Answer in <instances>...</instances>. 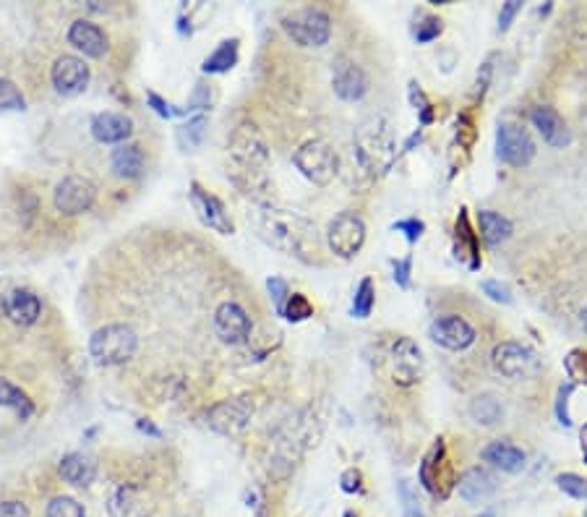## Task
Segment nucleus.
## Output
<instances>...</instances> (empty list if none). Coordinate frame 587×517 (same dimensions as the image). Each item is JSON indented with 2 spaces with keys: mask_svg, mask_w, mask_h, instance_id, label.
Here are the masks:
<instances>
[{
  "mask_svg": "<svg viewBox=\"0 0 587 517\" xmlns=\"http://www.w3.org/2000/svg\"><path fill=\"white\" fill-rule=\"evenodd\" d=\"M45 517H84V507L74 497H55L47 504Z\"/></svg>",
  "mask_w": 587,
  "mask_h": 517,
  "instance_id": "obj_36",
  "label": "nucleus"
},
{
  "mask_svg": "<svg viewBox=\"0 0 587 517\" xmlns=\"http://www.w3.org/2000/svg\"><path fill=\"white\" fill-rule=\"evenodd\" d=\"M522 8V0H507L504 6H501V14H499V32H507L509 27H512L514 16L520 14Z\"/></svg>",
  "mask_w": 587,
  "mask_h": 517,
  "instance_id": "obj_47",
  "label": "nucleus"
},
{
  "mask_svg": "<svg viewBox=\"0 0 587 517\" xmlns=\"http://www.w3.org/2000/svg\"><path fill=\"white\" fill-rule=\"evenodd\" d=\"M376 303V290H374V280L371 277H363L358 290H355L353 296V316L355 319H368L371 311H374Z\"/></svg>",
  "mask_w": 587,
  "mask_h": 517,
  "instance_id": "obj_33",
  "label": "nucleus"
},
{
  "mask_svg": "<svg viewBox=\"0 0 587 517\" xmlns=\"http://www.w3.org/2000/svg\"><path fill=\"white\" fill-rule=\"evenodd\" d=\"M282 316H285L287 322H306V319L314 316V303L308 301L303 293H293V296L287 298Z\"/></svg>",
  "mask_w": 587,
  "mask_h": 517,
  "instance_id": "obj_35",
  "label": "nucleus"
},
{
  "mask_svg": "<svg viewBox=\"0 0 587 517\" xmlns=\"http://www.w3.org/2000/svg\"><path fill=\"white\" fill-rule=\"evenodd\" d=\"M496 155L501 162H507L512 168H525L530 165L535 155V144L525 128L514 123H499L496 131Z\"/></svg>",
  "mask_w": 587,
  "mask_h": 517,
  "instance_id": "obj_11",
  "label": "nucleus"
},
{
  "mask_svg": "<svg viewBox=\"0 0 587 517\" xmlns=\"http://www.w3.org/2000/svg\"><path fill=\"white\" fill-rule=\"evenodd\" d=\"M332 87L340 100L355 102L368 92V76L358 63L337 58L332 68Z\"/></svg>",
  "mask_w": 587,
  "mask_h": 517,
  "instance_id": "obj_15",
  "label": "nucleus"
},
{
  "mask_svg": "<svg viewBox=\"0 0 587 517\" xmlns=\"http://www.w3.org/2000/svg\"><path fill=\"white\" fill-rule=\"evenodd\" d=\"M327 243L332 254H337L340 259H353L366 243V222L355 212H340L329 222Z\"/></svg>",
  "mask_w": 587,
  "mask_h": 517,
  "instance_id": "obj_8",
  "label": "nucleus"
},
{
  "mask_svg": "<svg viewBox=\"0 0 587 517\" xmlns=\"http://www.w3.org/2000/svg\"><path fill=\"white\" fill-rule=\"evenodd\" d=\"M394 230H400V233H405L407 243H415L418 238L423 235V230H426V225H423L418 217H410V220H400V222H394L392 225Z\"/></svg>",
  "mask_w": 587,
  "mask_h": 517,
  "instance_id": "obj_43",
  "label": "nucleus"
},
{
  "mask_svg": "<svg viewBox=\"0 0 587 517\" xmlns=\"http://www.w3.org/2000/svg\"><path fill=\"white\" fill-rule=\"evenodd\" d=\"M94 476H97V465H94L92 457L81 455V452H71V455L61 460V478L66 484L84 489V486L92 484Z\"/></svg>",
  "mask_w": 587,
  "mask_h": 517,
  "instance_id": "obj_25",
  "label": "nucleus"
},
{
  "mask_svg": "<svg viewBox=\"0 0 587 517\" xmlns=\"http://www.w3.org/2000/svg\"><path fill=\"white\" fill-rule=\"evenodd\" d=\"M191 204H194L196 215H199V220L204 222L207 228L217 230V233L222 235L233 233V220L227 217L225 204H222L217 196L209 194V191H204L199 183H191Z\"/></svg>",
  "mask_w": 587,
  "mask_h": 517,
  "instance_id": "obj_18",
  "label": "nucleus"
},
{
  "mask_svg": "<svg viewBox=\"0 0 587 517\" xmlns=\"http://www.w3.org/2000/svg\"><path fill=\"white\" fill-rule=\"evenodd\" d=\"M204 128H207V118L204 115H199V118H194V121H188L186 126L178 131V136H181L183 147H196L201 141V136H204Z\"/></svg>",
  "mask_w": 587,
  "mask_h": 517,
  "instance_id": "obj_40",
  "label": "nucleus"
},
{
  "mask_svg": "<svg viewBox=\"0 0 587 517\" xmlns=\"http://www.w3.org/2000/svg\"><path fill=\"white\" fill-rule=\"evenodd\" d=\"M556 484H559V489L564 491V494H569V497L587 502V481L585 478L574 476V473H561V476L556 478Z\"/></svg>",
  "mask_w": 587,
  "mask_h": 517,
  "instance_id": "obj_37",
  "label": "nucleus"
},
{
  "mask_svg": "<svg viewBox=\"0 0 587 517\" xmlns=\"http://www.w3.org/2000/svg\"><path fill=\"white\" fill-rule=\"evenodd\" d=\"M251 416H254V403L248 397H233L209 410L207 426L220 434H241Z\"/></svg>",
  "mask_w": 587,
  "mask_h": 517,
  "instance_id": "obj_13",
  "label": "nucleus"
},
{
  "mask_svg": "<svg viewBox=\"0 0 587 517\" xmlns=\"http://www.w3.org/2000/svg\"><path fill=\"white\" fill-rule=\"evenodd\" d=\"M24 108H27V100L16 89L14 81L0 79V113H19Z\"/></svg>",
  "mask_w": 587,
  "mask_h": 517,
  "instance_id": "obj_34",
  "label": "nucleus"
},
{
  "mask_svg": "<svg viewBox=\"0 0 587 517\" xmlns=\"http://www.w3.org/2000/svg\"><path fill=\"white\" fill-rule=\"evenodd\" d=\"M254 228L264 243L301 262H319V230L308 217L293 209L261 207L254 212Z\"/></svg>",
  "mask_w": 587,
  "mask_h": 517,
  "instance_id": "obj_1",
  "label": "nucleus"
},
{
  "mask_svg": "<svg viewBox=\"0 0 587 517\" xmlns=\"http://www.w3.org/2000/svg\"><path fill=\"white\" fill-rule=\"evenodd\" d=\"M345 517H358V515H355V512H345Z\"/></svg>",
  "mask_w": 587,
  "mask_h": 517,
  "instance_id": "obj_54",
  "label": "nucleus"
},
{
  "mask_svg": "<svg viewBox=\"0 0 587 517\" xmlns=\"http://www.w3.org/2000/svg\"><path fill=\"white\" fill-rule=\"evenodd\" d=\"M457 241H460V246H457V256H470L467 267L470 269L481 267L478 241H475V233H473V228H470V220H467L465 209H462L460 217H457Z\"/></svg>",
  "mask_w": 587,
  "mask_h": 517,
  "instance_id": "obj_30",
  "label": "nucleus"
},
{
  "mask_svg": "<svg viewBox=\"0 0 587 517\" xmlns=\"http://www.w3.org/2000/svg\"><path fill=\"white\" fill-rule=\"evenodd\" d=\"M42 303L40 298L29 293V290H14L6 298V314L14 319L16 324H34L40 319Z\"/></svg>",
  "mask_w": 587,
  "mask_h": 517,
  "instance_id": "obj_26",
  "label": "nucleus"
},
{
  "mask_svg": "<svg viewBox=\"0 0 587 517\" xmlns=\"http://www.w3.org/2000/svg\"><path fill=\"white\" fill-rule=\"evenodd\" d=\"M238 63V40H225L207 61H204V71L207 74H225Z\"/></svg>",
  "mask_w": 587,
  "mask_h": 517,
  "instance_id": "obj_31",
  "label": "nucleus"
},
{
  "mask_svg": "<svg viewBox=\"0 0 587 517\" xmlns=\"http://www.w3.org/2000/svg\"><path fill=\"white\" fill-rule=\"evenodd\" d=\"M340 484H342V491H345V494H363L361 470H358V468L345 470V473H342V478H340Z\"/></svg>",
  "mask_w": 587,
  "mask_h": 517,
  "instance_id": "obj_46",
  "label": "nucleus"
},
{
  "mask_svg": "<svg viewBox=\"0 0 587 517\" xmlns=\"http://www.w3.org/2000/svg\"><path fill=\"white\" fill-rule=\"evenodd\" d=\"M470 418L478 426H496L504 418V405L496 395H478L470 403Z\"/></svg>",
  "mask_w": 587,
  "mask_h": 517,
  "instance_id": "obj_29",
  "label": "nucleus"
},
{
  "mask_svg": "<svg viewBox=\"0 0 587 517\" xmlns=\"http://www.w3.org/2000/svg\"><path fill=\"white\" fill-rule=\"evenodd\" d=\"M0 517H32V512L21 502H0Z\"/></svg>",
  "mask_w": 587,
  "mask_h": 517,
  "instance_id": "obj_48",
  "label": "nucleus"
},
{
  "mask_svg": "<svg viewBox=\"0 0 587 517\" xmlns=\"http://www.w3.org/2000/svg\"><path fill=\"white\" fill-rule=\"evenodd\" d=\"M457 491L467 504L486 502L496 491V478L483 468H470L462 478H457Z\"/></svg>",
  "mask_w": 587,
  "mask_h": 517,
  "instance_id": "obj_23",
  "label": "nucleus"
},
{
  "mask_svg": "<svg viewBox=\"0 0 587 517\" xmlns=\"http://www.w3.org/2000/svg\"><path fill=\"white\" fill-rule=\"evenodd\" d=\"M149 102H152L154 110H157V113H160L162 118H173V115L181 113V110H173V108H170V105H167L165 100H160V97H157V94H149Z\"/></svg>",
  "mask_w": 587,
  "mask_h": 517,
  "instance_id": "obj_50",
  "label": "nucleus"
},
{
  "mask_svg": "<svg viewBox=\"0 0 587 517\" xmlns=\"http://www.w3.org/2000/svg\"><path fill=\"white\" fill-rule=\"evenodd\" d=\"M152 510V497L141 486H118L113 497L107 499V515L110 517H149Z\"/></svg>",
  "mask_w": 587,
  "mask_h": 517,
  "instance_id": "obj_14",
  "label": "nucleus"
},
{
  "mask_svg": "<svg viewBox=\"0 0 587 517\" xmlns=\"http://www.w3.org/2000/svg\"><path fill=\"white\" fill-rule=\"evenodd\" d=\"M567 369L574 382L587 384V350H572L567 358Z\"/></svg>",
  "mask_w": 587,
  "mask_h": 517,
  "instance_id": "obj_42",
  "label": "nucleus"
},
{
  "mask_svg": "<svg viewBox=\"0 0 587 517\" xmlns=\"http://www.w3.org/2000/svg\"><path fill=\"white\" fill-rule=\"evenodd\" d=\"M0 405L16 410L21 418H29L34 410L32 403H29V397L11 382H0Z\"/></svg>",
  "mask_w": 587,
  "mask_h": 517,
  "instance_id": "obj_32",
  "label": "nucleus"
},
{
  "mask_svg": "<svg viewBox=\"0 0 587 517\" xmlns=\"http://www.w3.org/2000/svg\"><path fill=\"white\" fill-rule=\"evenodd\" d=\"M68 42L89 58H102L107 53V34L92 21H74L68 29Z\"/></svg>",
  "mask_w": 587,
  "mask_h": 517,
  "instance_id": "obj_21",
  "label": "nucleus"
},
{
  "mask_svg": "<svg viewBox=\"0 0 587 517\" xmlns=\"http://www.w3.org/2000/svg\"><path fill=\"white\" fill-rule=\"evenodd\" d=\"M478 222H481V235L486 238L488 246H499L512 235V222L504 215H499V212L483 209L481 215H478Z\"/></svg>",
  "mask_w": 587,
  "mask_h": 517,
  "instance_id": "obj_28",
  "label": "nucleus"
},
{
  "mask_svg": "<svg viewBox=\"0 0 587 517\" xmlns=\"http://www.w3.org/2000/svg\"><path fill=\"white\" fill-rule=\"evenodd\" d=\"M134 123L123 113H100L92 121V136L102 144H121L131 136Z\"/></svg>",
  "mask_w": 587,
  "mask_h": 517,
  "instance_id": "obj_22",
  "label": "nucleus"
},
{
  "mask_svg": "<svg viewBox=\"0 0 587 517\" xmlns=\"http://www.w3.org/2000/svg\"><path fill=\"white\" fill-rule=\"evenodd\" d=\"M483 293H486V296L491 298V301L504 303V306H507V303H512V293H509L507 285H501L499 280H486V282H483Z\"/></svg>",
  "mask_w": 587,
  "mask_h": 517,
  "instance_id": "obj_44",
  "label": "nucleus"
},
{
  "mask_svg": "<svg viewBox=\"0 0 587 517\" xmlns=\"http://www.w3.org/2000/svg\"><path fill=\"white\" fill-rule=\"evenodd\" d=\"M582 329L587 332V306H585V311H582Z\"/></svg>",
  "mask_w": 587,
  "mask_h": 517,
  "instance_id": "obj_53",
  "label": "nucleus"
},
{
  "mask_svg": "<svg viewBox=\"0 0 587 517\" xmlns=\"http://www.w3.org/2000/svg\"><path fill=\"white\" fill-rule=\"evenodd\" d=\"M421 484L428 494L436 499H447L457 489V473H454L452 460L447 457V444L444 439H436V444L428 450L421 463Z\"/></svg>",
  "mask_w": 587,
  "mask_h": 517,
  "instance_id": "obj_6",
  "label": "nucleus"
},
{
  "mask_svg": "<svg viewBox=\"0 0 587 517\" xmlns=\"http://www.w3.org/2000/svg\"><path fill=\"white\" fill-rule=\"evenodd\" d=\"M491 363H494L496 374L522 382V379H533L541 371V361L533 350L525 348L520 343H501L496 345L491 353Z\"/></svg>",
  "mask_w": 587,
  "mask_h": 517,
  "instance_id": "obj_9",
  "label": "nucleus"
},
{
  "mask_svg": "<svg viewBox=\"0 0 587 517\" xmlns=\"http://www.w3.org/2000/svg\"><path fill=\"white\" fill-rule=\"evenodd\" d=\"M441 32H444V24H441L439 16L426 14L421 16V24L415 27V40L421 42V45L423 42H434Z\"/></svg>",
  "mask_w": 587,
  "mask_h": 517,
  "instance_id": "obj_39",
  "label": "nucleus"
},
{
  "mask_svg": "<svg viewBox=\"0 0 587 517\" xmlns=\"http://www.w3.org/2000/svg\"><path fill=\"white\" fill-rule=\"evenodd\" d=\"M572 384H567V387H561L559 390V403H556V413H559V421L564 423V426H569V423H572V418H569V413H567V397L572 395Z\"/></svg>",
  "mask_w": 587,
  "mask_h": 517,
  "instance_id": "obj_49",
  "label": "nucleus"
},
{
  "mask_svg": "<svg viewBox=\"0 0 587 517\" xmlns=\"http://www.w3.org/2000/svg\"><path fill=\"white\" fill-rule=\"evenodd\" d=\"M431 340L447 350H465L475 343V329L462 316H439L431 324Z\"/></svg>",
  "mask_w": 587,
  "mask_h": 517,
  "instance_id": "obj_16",
  "label": "nucleus"
},
{
  "mask_svg": "<svg viewBox=\"0 0 587 517\" xmlns=\"http://www.w3.org/2000/svg\"><path fill=\"white\" fill-rule=\"evenodd\" d=\"M353 152L368 175H387L397 162V139L387 118L371 115L355 128Z\"/></svg>",
  "mask_w": 587,
  "mask_h": 517,
  "instance_id": "obj_2",
  "label": "nucleus"
},
{
  "mask_svg": "<svg viewBox=\"0 0 587 517\" xmlns=\"http://www.w3.org/2000/svg\"><path fill=\"white\" fill-rule=\"evenodd\" d=\"M209 102H212V94L207 92V87H204V84H199V87H196V94H194V100H191V105H194V108H209Z\"/></svg>",
  "mask_w": 587,
  "mask_h": 517,
  "instance_id": "obj_51",
  "label": "nucleus"
},
{
  "mask_svg": "<svg viewBox=\"0 0 587 517\" xmlns=\"http://www.w3.org/2000/svg\"><path fill=\"white\" fill-rule=\"evenodd\" d=\"M580 439H582V455H585V460H587V423H585V426H582Z\"/></svg>",
  "mask_w": 587,
  "mask_h": 517,
  "instance_id": "obj_52",
  "label": "nucleus"
},
{
  "mask_svg": "<svg viewBox=\"0 0 587 517\" xmlns=\"http://www.w3.org/2000/svg\"><path fill=\"white\" fill-rule=\"evenodd\" d=\"M227 152L233 160V178L238 186L259 188L267 183L269 149L264 136L259 134V128L251 126V123L235 128V134L230 136V144H227Z\"/></svg>",
  "mask_w": 587,
  "mask_h": 517,
  "instance_id": "obj_3",
  "label": "nucleus"
},
{
  "mask_svg": "<svg viewBox=\"0 0 587 517\" xmlns=\"http://www.w3.org/2000/svg\"><path fill=\"white\" fill-rule=\"evenodd\" d=\"M410 102H413V108L418 110V118H421L423 126L434 121V110H431V102H428L426 92H423L415 81H410Z\"/></svg>",
  "mask_w": 587,
  "mask_h": 517,
  "instance_id": "obj_38",
  "label": "nucleus"
},
{
  "mask_svg": "<svg viewBox=\"0 0 587 517\" xmlns=\"http://www.w3.org/2000/svg\"><path fill=\"white\" fill-rule=\"evenodd\" d=\"M214 329H217V335H220L222 343H243V340L251 335V319H248V314L243 311V306L227 301L222 303L220 309L214 311Z\"/></svg>",
  "mask_w": 587,
  "mask_h": 517,
  "instance_id": "obj_17",
  "label": "nucleus"
},
{
  "mask_svg": "<svg viewBox=\"0 0 587 517\" xmlns=\"http://www.w3.org/2000/svg\"><path fill=\"white\" fill-rule=\"evenodd\" d=\"M483 460L504 473H520L525 468V452L512 442H491L483 450Z\"/></svg>",
  "mask_w": 587,
  "mask_h": 517,
  "instance_id": "obj_24",
  "label": "nucleus"
},
{
  "mask_svg": "<svg viewBox=\"0 0 587 517\" xmlns=\"http://www.w3.org/2000/svg\"><path fill=\"white\" fill-rule=\"evenodd\" d=\"M139 348V337L128 324H107L89 340V353L100 366H121L131 361Z\"/></svg>",
  "mask_w": 587,
  "mask_h": 517,
  "instance_id": "obj_4",
  "label": "nucleus"
},
{
  "mask_svg": "<svg viewBox=\"0 0 587 517\" xmlns=\"http://www.w3.org/2000/svg\"><path fill=\"white\" fill-rule=\"evenodd\" d=\"M389 369L397 387H415L423 379V353L415 340L397 337L389 350Z\"/></svg>",
  "mask_w": 587,
  "mask_h": 517,
  "instance_id": "obj_10",
  "label": "nucleus"
},
{
  "mask_svg": "<svg viewBox=\"0 0 587 517\" xmlns=\"http://www.w3.org/2000/svg\"><path fill=\"white\" fill-rule=\"evenodd\" d=\"M267 288H269V298H272L274 309H277V314H282V311H285V301L290 298L287 282L282 280V277H269Z\"/></svg>",
  "mask_w": 587,
  "mask_h": 517,
  "instance_id": "obj_41",
  "label": "nucleus"
},
{
  "mask_svg": "<svg viewBox=\"0 0 587 517\" xmlns=\"http://www.w3.org/2000/svg\"><path fill=\"white\" fill-rule=\"evenodd\" d=\"M287 37L301 47H324L332 37V19L321 8H298L282 19Z\"/></svg>",
  "mask_w": 587,
  "mask_h": 517,
  "instance_id": "obj_5",
  "label": "nucleus"
},
{
  "mask_svg": "<svg viewBox=\"0 0 587 517\" xmlns=\"http://www.w3.org/2000/svg\"><path fill=\"white\" fill-rule=\"evenodd\" d=\"M530 121H533V126L538 128V134L543 136V141H546V144H551V147L564 149L569 141H572L564 118H561V115L556 113L554 108H548V105H538V108H533V113H530Z\"/></svg>",
  "mask_w": 587,
  "mask_h": 517,
  "instance_id": "obj_20",
  "label": "nucleus"
},
{
  "mask_svg": "<svg viewBox=\"0 0 587 517\" xmlns=\"http://www.w3.org/2000/svg\"><path fill=\"white\" fill-rule=\"evenodd\" d=\"M97 199V188L89 178H81V175H68L63 178L58 186H55L53 202L58 212L63 215H81V212H87L89 207Z\"/></svg>",
  "mask_w": 587,
  "mask_h": 517,
  "instance_id": "obj_12",
  "label": "nucleus"
},
{
  "mask_svg": "<svg viewBox=\"0 0 587 517\" xmlns=\"http://www.w3.org/2000/svg\"><path fill=\"white\" fill-rule=\"evenodd\" d=\"M481 517H494V515H491V512H483V515H481Z\"/></svg>",
  "mask_w": 587,
  "mask_h": 517,
  "instance_id": "obj_55",
  "label": "nucleus"
},
{
  "mask_svg": "<svg viewBox=\"0 0 587 517\" xmlns=\"http://www.w3.org/2000/svg\"><path fill=\"white\" fill-rule=\"evenodd\" d=\"M110 165H113L115 175H121V178H139L144 170V152L136 144H123L113 152Z\"/></svg>",
  "mask_w": 587,
  "mask_h": 517,
  "instance_id": "obj_27",
  "label": "nucleus"
},
{
  "mask_svg": "<svg viewBox=\"0 0 587 517\" xmlns=\"http://www.w3.org/2000/svg\"><path fill=\"white\" fill-rule=\"evenodd\" d=\"M53 84L61 94H79L89 84V66L76 55H63L53 66Z\"/></svg>",
  "mask_w": 587,
  "mask_h": 517,
  "instance_id": "obj_19",
  "label": "nucleus"
},
{
  "mask_svg": "<svg viewBox=\"0 0 587 517\" xmlns=\"http://www.w3.org/2000/svg\"><path fill=\"white\" fill-rule=\"evenodd\" d=\"M295 168L301 170L303 178H308L316 186H327L334 181V175L340 170V160L334 155V149L324 141H306L293 155Z\"/></svg>",
  "mask_w": 587,
  "mask_h": 517,
  "instance_id": "obj_7",
  "label": "nucleus"
},
{
  "mask_svg": "<svg viewBox=\"0 0 587 517\" xmlns=\"http://www.w3.org/2000/svg\"><path fill=\"white\" fill-rule=\"evenodd\" d=\"M392 269H394V275H392L394 282H397L402 290L410 288V269H413V259H410V256H405V259H394Z\"/></svg>",
  "mask_w": 587,
  "mask_h": 517,
  "instance_id": "obj_45",
  "label": "nucleus"
}]
</instances>
